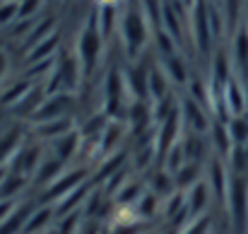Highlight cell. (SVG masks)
Here are the masks:
<instances>
[{"label":"cell","mask_w":248,"mask_h":234,"mask_svg":"<svg viewBox=\"0 0 248 234\" xmlns=\"http://www.w3.org/2000/svg\"><path fill=\"white\" fill-rule=\"evenodd\" d=\"M51 217H53L51 208H39V210H31V215H29V220H27V225H24V234L41 232V230L51 222Z\"/></svg>","instance_id":"17"},{"label":"cell","mask_w":248,"mask_h":234,"mask_svg":"<svg viewBox=\"0 0 248 234\" xmlns=\"http://www.w3.org/2000/svg\"><path fill=\"white\" fill-rule=\"evenodd\" d=\"M46 234H58V232H46Z\"/></svg>","instance_id":"28"},{"label":"cell","mask_w":248,"mask_h":234,"mask_svg":"<svg viewBox=\"0 0 248 234\" xmlns=\"http://www.w3.org/2000/svg\"><path fill=\"white\" fill-rule=\"evenodd\" d=\"M5 70H7V56L0 53V80H2V75H5Z\"/></svg>","instance_id":"26"},{"label":"cell","mask_w":248,"mask_h":234,"mask_svg":"<svg viewBox=\"0 0 248 234\" xmlns=\"http://www.w3.org/2000/svg\"><path fill=\"white\" fill-rule=\"evenodd\" d=\"M198 171H200V167L195 164V162H188V164H183L176 174H173V181H176V186L178 188H193L195 184H198Z\"/></svg>","instance_id":"15"},{"label":"cell","mask_w":248,"mask_h":234,"mask_svg":"<svg viewBox=\"0 0 248 234\" xmlns=\"http://www.w3.org/2000/svg\"><path fill=\"white\" fill-rule=\"evenodd\" d=\"M99 2H101V5H111V7H116L118 0H99Z\"/></svg>","instance_id":"27"},{"label":"cell","mask_w":248,"mask_h":234,"mask_svg":"<svg viewBox=\"0 0 248 234\" xmlns=\"http://www.w3.org/2000/svg\"><path fill=\"white\" fill-rule=\"evenodd\" d=\"M181 234H210V222H207V217H202V215H198L188 227H183Z\"/></svg>","instance_id":"23"},{"label":"cell","mask_w":248,"mask_h":234,"mask_svg":"<svg viewBox=\"0 0 248 234\" xmlns=\"http://www.w3.org/2000/svg\"><path fill=\"white\" fill-rule=\"evenodd\" d=\"M212 138H215V145H219V152L222 155H229L234 150V138L229 133V126L224 123H215L212 126Z\"/></svg>","instance_id":"18"},{"label":"cell","mask_w":248,"mask_h":234,"mask_svg":"<svg viewBox=\"0 0 248 234\" xmlns=\"http://www.w3.org/2000/svg\"><path fill=\"white\" fill-rule=\"evenodd\" d=\"M101 44H104V34L99 29L96 12H92L87 24H84V29L80 32V41H78V61L82 66L84 78H89L92 70L96 68V61H99V53H101Z\"/></svg>","instance_id":"2"},{"label":"cell","mask_w":248,"mask_h":234,"mask_svg":"<svg viewBox=\"0 0 248 234\" xmlns=\"http://www.w3.org/2000/svg\"><path fill=\"white\" fill-rule=\"evenodd\" d=\"M56 44H58V39H56V34H48L44 41H39V46L31 51V61H41V58H46L53 49H56Z\"/></svg>","instance_id":"22"},{"label":"cell","mask_w":248,"mask_h":234,"mask_svg":"<svg viewBox=\"0 0 248 234\" xmlns=\"http://www.w3.org/2000/svg\"><path fill=\"white\" fill-rule=\"evenodd\" d=\"M222 101H224V106H227L234 116H244V109L248 106L246 89H244L236 80H232V82L224 87V92H222Z\"/></svg>","instance_id":"5"},{"label":"cell","mask_w":248,"mask_h":234,"mask_svg":"<svg viewBox=\"0 0 248 234\" xmlns=\"http://www.w3.org/2000/svg\"><path fill=\"white\" fill-rule=\"evenodd\" d=\"M78 143H80V135L78 133H68V135H63V138H58L56 140V145H53V150H56V159H61V162H68L73 152H78Z\"/></svg>","instance_id":"13"},{"label":"cell","mask_w":248,"mask_h":234,"mask_svg":"<svg viewBox=\"0 0 248 234\" xmlns=\"http://www.w3.org/2000/svg\"><path fill=\"white\" fill-rule=\"evenodd\" d=\"M15 17H19V2H2L0 5V24H7L12 22Z\"/></svg>","instance_id":"24"},{"label":"cell","mask_w":248,"mask_h":234,"mask_svg":"<svg viewBox=\"0 0 248 234\" xmlns=\"http://www.w3.org/2000/svg\"><path fill=\"white\" fill-rule=\"evenodd\" d=\"M80 184H82V174H80V169H78V171H68V174L63 171L53 184H48V193H46V198H63L65 193L80 188Z\"/></svg>","instance_id":"6"},{"label":"cell","mask_w":248,"mask_h":234,"mask_svg":"<svg viewBox=\"0 0 248 234\" xmlns=\"http://www.w3.org/2000/svg\"><path fill=\"white\" fill-rule=\"evenodd\" d=\"M227 205L239 234H248V181L244 174H232Z\"/></svg>","instance_id":"3"},{"label":"cell","mask_w":248,"mask_h":234,"mask_svg":"<svg viewBox=\"0 0 248 234\" xmlns=\"http://www.w3.org/2000/svg\"><path fill=\"white\" fill-rule=\"evenodd\" d=\"M181 114H183V118H188V121H190V126H193V131H195V133H205V131H207L205 111H202V106H200L195 99H186V101H183Z\"/></svg>","instance_id":"10"},{"label":"cell","mask_w":248,"mask_h":234,"mask_svg":"<svg viewBox=\"0 0 248 234\" xmlns=\"http://www.w3.org/2000/svg\"><path fill=\"white\" fill-rule=\"evenodd\" d=\"M39 133L44 138H63L68 133H73V121L70 118H53V121H44L39 126Z\"/></svg>","instance_id":"11"},{"label":"cell","mask_w":248,"mask_h":234,"mask_svg":"<svg viewBox=\"0 0 248 234\" xmlns=\"http://www.w3.org/2000/svg\"><path fill=\"white\" fill-rule=\"evenodd\" d=\"M190 32H193V41L198 53L210 56L212 51V29H210V0H195L193 10H190Z\"/></svg>","instance_id":"4"},{"label":"cell","mask_w":248,"mask_h":234,"mask_svg":"<svg viewBox=\"0 0 248 234\" xmlns=\"http://www.w3.org/2000/svg\"><path fill=\"white\" fill-rule=\"evenodd\" d=\"M229 133L234 138V145H246L248 143V118L246 116H234L229 123Z\"/></svg>","instance_id":"20"},{"label":"cell","mask_w":248,"mask_h":234,"mask_svg":"<svg viewBox=\"0 0 248 234\" xmlns=\"http://www.w3.org/2000/svg\"><path fill=\"white\" fill-rule=\"evenodd\" d=\"M118 29H121V36H123L125 53L130 58H135L147 41V12H145V7L130 2L118 19Z\"/></svg>","instance_id":"1"},{"label":"cell","mask_w":248,"mask_h":234,"mask_svg":"<svg viewBox=\"0 0 248 234\" xmlns=\"http://www.w3.org/2000/svg\"><path fill=\"white\" fill-rule=\"evenodd\" d=\"M65 109H68V94H53L46 104H41L36 109V118H44V121H53V118H63L65 116Z\"/></svg>","instance_id":"9"},{"label":"cell","mask_w":248,"mask_h":234,"mask_svg":"<svg viewBox=\"0 0 248 234\" xmlns=\"http://www.w3.org/2000/svg\"><path fill=\"white\" fill-rule=\"evenodd\" d=\"M234 61L241 73H248V32L241 29L234 39Z\"/></svg>","instance_id":"16"},{"label":"cell","mask_w":248,"mask_h":234,"mask_svg":"<svg viewBox=\"0 0 248 234\" xmlns=\"http://www.w3.org/2000/svg\"><path fill=\"white\" fill-rule=\"evenodd\" d=\"M239 2H241V0H224L227 24H234V22H236V15H239Z\"/></svg>","instance_id":"25"},{"label":"cell","mask_w":248,"mask_h":234,"mask_svg":"<svg viewBox=\"0 0 248 234\" xmlns=\"http://www.w3.org/2000/svg\"><path fill=\"white\" fill-rule=\"evenodd\" d=\"M207 203H210V186L207 184L198 181L193 188L186 191V210L190 215H202V210L207 208Z\"/></svg>","instance_id":"7"},{"label":"cell","mask_w":248,"mask_h":234,"mask_svg":"<svg viewBox=\"0 0 248 234\" xmlns=\"http://www.w3.org/2000/svg\"><path fill=\"white\" fill-rule=\"evenodd\" d=\"M229 181H232V176H227L224 164L215 159V162L210 164V188L219 196L222 203H227V196H229Z\"/></svg>","instance_id":"8"},{"label":"cell","mask_w":248,"mask_h":234,"mask_svg":"<svg viewBox=\"0 0 248 234\" xmlns=\"http://www.w3.org/2000/svg\"><path fill=\"white\" fill-rule=\"evenodd\" d=\"M104 92H106V114H113L116 106L121 104V75L118 73H108V78L104 82Z\"/></svg>","instance_id":"12"},{"label":"cell","mask_w":248,"mask_h":234,"mask_svg":"<svg viewBox=\"0 0 248 234\" xmlns=\"http://www.w3.org/2000/svg\"><path fill=\"white\" fill-rule=\"evenodd\" d=\"M147 82H150V94L159 101V99H164L166 97V73L164 70H150V75H147Z\"/></svg>","instance_id":"19"},{"label":"cell","mask_w":248,"mask_h":234,"mask_svg":"<svg viewBox=\"0 0 248 234\" xmlns=\"http://www.w3.org/2000/svg\"><path fill=\"white\" fill-rule=\"evenodd\" d=\"M22 148V135L19 131H10L7 135L0 138V167L5 164V159H12L17 155V150Z\"/></svg>","instance_id":"14"},{"label":"cell","mask_w":248,"mask_h":234,"mask_svg":"<svg viewBox=\"0 0 248 234\" xmlns=\"http://www.w3.org/2000/svg\"><path fill=\"white\" fill-rule=\"evenodd\" d=\"M164 73L173 82H186V66H183V61H181L178 53L176 56H169L164 61Z\"/></svg>","instance_id":"21"}]
</instances>
